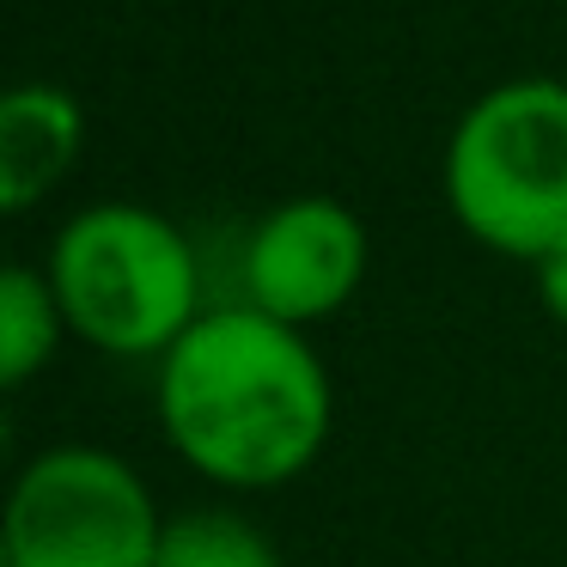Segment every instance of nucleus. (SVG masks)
<instances>
[{
    "instance_id": "f257e3e1",
    "label": "nucleus",
    "mask_w": 567,
    "mask_h": 567,
    "mask_svg": "<svg viewBox=\"0 0 567 567\" xmlns=\"http://www.w3.org/2000/svg\"><path fill=\"white\" fill-rule=\"evenodd\" d=\"M172 445L214 482L269 488L311 464L330 427V384L293 323L257 306L208 311L159 372Z\"/></svg>"
},
{
    "instance_id": "f03ea898",
    "label": "nucleus",
    "mask_w": 567,
    "mask_h": 567,
    "mask_svg": "<svg viewBox=\"0 0 567 567\" xmlns=\"http://www.w3.org/2000/svg\"><path fill=\"white\" fill-rule=\"evenodd\" d=\"M445 196L494 250L537 262L567 245V86L513 80L470 104L445 153Z\"/></svg>"
},
{
    "instance_id": "7ed1b4c3",
    "label": "nucleus",
    "mask_w": 567,
    "mask_h": 567,
    "mask_svg": "<svg viewBox=\"0 0 567 567\" xmlns=\"http://www.w3.org/2000/svg\"><path fill=\"white\" fill-rule=\"evenodd\" d=\"M50 287L62 318L111 354H172L196 323V257L172 220L135 202H104L68 220Z\"/></svg>"
},
{
    "instance_id": "20e7f679",
    "label": "nucleus",
    "mask_w": 567,
    "mask_h": 567,
    "mask_svg": "<svg viewBox=\"0 0 567 567\" xmlns=\"http://www.w3.org/2000/svg\"><path fill=\"white\" fill-rule=\"evenodd\" d=\"M159 518L123 457L55 445L19 476L7 506V567H153Z\"/></svg>"
},
{
    "instance_id": "39448f33",
    "label": "nucleus",
    "mask_w": 567,
    "mask_h": 567,
    "mask_svg": "<svg viewBox=\"0 0 567 567\" xmlns=\"http://www.w3.org/2000/svg\"><path fill=\"white\" fill-rule=\"evenodd\" d=\"M367 269V233L330 196H299L262 214V226L245 245V287L250 306L281 323L330 318Z\"/></svg>"
},
{
    "instance_id": "423d86ee",
    "label": "nucleus",
    "mask_w": 567,
    "mask_h": 567,
    "mask_svg": "<svg viewBox=\"0 0 567 567\" xmlns=\"http://www.w3.org/2000/svg\"><path fill=\"white\" fill-rule=\"evenodd\" d=\"M80 104L62 86H19L0 99V208L25 214L80 153Z\"/></svg>"
},
{
    "instance_id": "0eeeda50",
    "label": "nucleus",
    "mask_w": 567,
    "mask_h": 567,
    "mask_svg": "<svg viewBox=\"0 0 567 567\" xmlns=\"http://www.w3.org/2000/svg\"><path fill=\"white\" fill-rule=\"evenodd\" d=\"M55 318H62L55 287L43 281L38 269L13 262V269L0 275V379H7V391H19V384L50 360Z\"/></svg>"
},
{
    "instance_id": "6e6552de",
    "label": "nucleus",
    "mask_w": 567,
    "mask_h": 567,
    "mask_svg": "<svg viewBox=\"0 0 567 567\" xmlns=\"http://www.w3.org/2000/svg\"><path fill=\"white\" fill-rule=\"evenodd\" d=\"M153 567H281L275 543L233 513H184L159 530Z\"/></svg>"
},
{
    "instance_id": "1a4fd4ad",
    "label": "nucleus",
    "mask_w": 567,
    "mask_h": 567,
    "mask_svg": "<svg viewBox=\"0 0 567 567\" xmlns=\"http://www.w3.org/2000/svg\"><path fill=\"white\" fill-rule=\"evenodd\" d=\"M537 293L555 311V323H567V245H555L549 257H537Z\"/></svg>"
}]
</instances>
